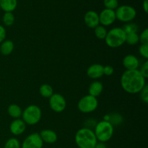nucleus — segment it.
<instances>
[{
    "label": "nucleus",
    "mask_w": 148,
    "mask_h": 148,
    "mask_svg": "<svg viewBox=\"0 0 148 148\" xmlns=\"http://www.w3.org/2000/svg\"><path fill=\"white\" fill-rule=\"evenodd\" d=\"M0 10H1V9H0Z\"/></svg>",
    "instance_id": "nucleus-36"
},
{
    "label": "nucleus",
    "mask_w": 148,
    "mask_h": 148,
    "mask_svg": "<svg viewBox=\"0 0 148 148\" xmlns=\"http://www.w3.org/2000/svg\"><path fill=\"white\" fill-rule=\"evenodd\" d=\"M17 7V0H0V9L4 12H12Z\"/></svg>",
    "instance_id": "nucleus-16"
},
{
    "label": "nucleus",
    "mask_w": 148,
    "mask_h": 148,
    "mask_svg": "<svg viewBox=\"0 0 148 148\" xmlns=\"http://www.w3.org/2000/svg\"><path fill=\"white\" fill-rule=\"evenodd\" d=\"M140 73L143 75L145 79L148 77V61L146 60L141 66V69H139Z\"/></svg>",
    "instance_id": "nucleus-30"
},
{
    "label": "nucleus",
    "mask_w": 148,
    "mask_h": 148,
    "mask_svg": "<svg viewBox=\"0 0 148 148\" xmlns=\"http://www.w3.org/2000/svg\"><path fill=\"white\" fill-rule=\"evenodd\" d=\"M75 140L79 148H95L98 143L94 132L88 127L79 129L75 134Z\"/></svg>",
    "instance_id": "nucleus-2"
},
{
    "label": "nucleus",
    "mask_w": 148,
    "mask_h": 148,
    "mask_svg": "<svg viewBox=\"0 0 148 148\" xmlns=\"http://www.w3.org/2000/svg\"><path fill=\"white\" fill-rule=\"evenodd\" d=\"M42 111L40 107L36 105L28 106L22 113V119L27 125H35L40 121Z\"/></svg>",
    "instance_id": "nucleus-5"
},
{
    "label": "nucleus",
    "mask_w": 148,
    "mask_h": 148,
    "mask_svg": "<svg viewBox=\"0 0 148 148\" xmlns=\"http://www.w3.org/2000/svg\"><path fill=\"white\" fill-rule=\"evenodd\" d=\"M87 75L93 79H99L103 76V66L100 64H94L90 66L87 70Z\"/></svg>",
    "instance_id": "nucleus-14"
},
{
    "label": "nucleus",
    "mask_w": 148,
    "mask_h": 148,
    "mask_svg": "<svg viewBox=\"0 0 148 148\" xmlns=\"http://www.w3.org/2000/svg\"><path fill=\"white\" fill-rule=\"evenodd\" d=\"M104 40L108 47L112 49L119 48L125 43L126 33L122 27H114L108 31Z\"/></svg>",
    "instance_id": "nucleus-4"
},
{
    "label": "nucleus",
    "mask_w": 148,
    "mask_h": 148,
    "mask_svg": "<svg viewBox=\"0 0 148 148\" xmlns=\"http://www.w3.org/2000/svg\"><path fill=\"white\" fill-rule=\"evenodd\" d=\"M95 148H106V145L102 143H97V145H95Z\"/></svg>",
    "instance_id": "nucleus-34"
},
{
    "label": "nucleus",
    "mask_w": 148,
    "mask_h": 148,
    "mask_svg": "<svg viewBox=\"0 0 148 148\" xmlns=\"http://www.w3.org/2000/svg\"><path fill=\"white\" fill-rule=\"evenodd\" d=\"M140 42L142 44H148V29L145 28L139 36Z\"/></svg>",
    "instance_id": "nucleus-28"
},
{
    "label": "nucleus",
    "mask_w": 148,
    "mask_h": 148,
    "mask_svg": "<svg viewBox=\"0 0 148 148\" xmlns=\"http://www.w3.org/2000/svg\"><path fill=\"white\" fill-rule=\"evenodd\" d=\"M143 8L145 12H148V0H143Z\"/></svg>",
    "instance_id": "nucleus-33"
},
{
    "label": "nucleus",
    "mask_w": 148,
    "mask_h": 148,
    "mask_svg": "<svg viewBox=\"0 0 148 148\" xmlns=\"http://www.w3.org/2000/svg\"><path fill=\"white\" fill-rule=\"evenodd\" d=\"M39 92L43 98H50L53 94V90L49 84H43L39 88Z\"/></svg>",
    "instance_id": "nucleus-20"
},
{
    "label": "nucleus",
    "mask_w": 148,
    "mask_h": 148,
    "mask_svg": "<svg viewBox=\"0 0 148 148\" xmlns=\"http://www.w3.org/2000/svg\"><path fill=\"white\" fill-rule=\"evenodd\" d=\"M14 47V43L12 40H4L0 44V52L2 55L7 56V55H10L12 53Z\"/></svg>",
    "instance_id": "nucleus-18"
},
{
    "label": "nucleus",
    "mask_w": 148,
    "mask_h": 148,
    "mask_svg": "<svg viewBox=\"0 0 148 148\" xmlns=\"http://www.w3.org/2000/svg\"><path fill=\"white\" fill-rule=\"evenodd\" d=\"M15 17L12 12H4L2 17V21L4 25L11 26L14 24Z\"/></svg>",
    "instance_id": "nucleus-23"
},
{
    "label": "nucleus",
    "mask_w": 148,
    "mask_h": 148,
    "mask_svg": "<svg viewBox=\"0 0 148 148\" xmlns=\"http://www.w3.org/2000/svg\"><path fill=\"white\" fill-rule=\"evenodd\" d=\"M114 72V69L112 66L111 65H106V66H103V75H106V76H111L113 75Z\"/></svg>",
    "instance_id": "nucleus-31"
},
{
    "label": "nucleus",
    "mask_w": 148,
    "mask_h": 148,
    "mask_svg": "<svg viewBox=\"0 0 148 148\" xmlns=\"http://www.w3.org/2000/svg\"><path fill=\"white\" fill-rule=\"evenodd\" d=\"M98 15L100 24L104 27L111 25L116 20L115 10L105 8L100 12V14H98Z\"/></svg>",
    "instance_id": "nucleus-10"
},
{
    "label": "nucleus",
    "mask_w": 148,
    "mask_h": 148,
    "mask_svg": "<svg viewBox=\"0 0 148 148\" xmlns=\"http://www.w3.org/2000/svg\"><path fill=\"white\" fill-rule=\"evenodd\" d=\"M140 42L139 39V35L137 33H131L126 34V41L127 44L130 46H134L137 45Z\"/></svg>",
    "instance_id": "nucleus-21"
},
{
    "label": "nucleus",
    "mask_w": 148,
    "mask_h": 148,
    "mask_svg": "<svg viewBox=\"0 0 148 148\" xmlns=\"http://www.w3.org/2000/svg\"><path fill=\"white\" fill-rule=\"evenodd\" d=\"M0 148H2V147H0Z\"/></svg>",
    "instance_id": "nucleus-35"
},
{
    "label": "nucleus",
    "mask_w": 148,
    "mask_h": 148,
    "mask_svg": "<svg viewBox=\"0 0 148 148\" xmlns=\"http://www.w3.org/2000/svg\"><path fill=\"white\" fill-rule=\"evenodd\" d=\"M84 22L89 28L95 29L100 24L98 13L94 10H89L85 14Z\"/></svg>",
    "instance_id": "nucleus-11"
},
{
    "label": "nucleus",
    "mask_w": 148,
    "mask_h": 148,
    "mask_svg": "<svg viewBox=\"0 0 148 148\" xmlns=\"http://www.w3.org/2000/svg\"><path fill=\"white\" fill-rule=\"evenodd\" d=\"M103 4L106 8L112 10H116L119 6L118 0H103Z\"/></svg>",
    "instance_id": "nucleus-26"
},
{
    "label": "nucleus",
    "mask_w": 148,
    "mask_h": 148,
    "mask_svg": "<svg viewBox=\"0 0 148 148\" xmlns=\"http://www.w3.org/2000/svg\"></svg>",
    "instance_id": "nucleus-37"
},
{
    "label": "nucleus",
    "mask_w": 148,
    "mask_h": 148,
    "mask_svg": "<svg viewBox=\"0 0 148 148\" xmlns=\"http://www.w3.org/2000/svg\"><path fill=\"white\" fill-rule=\"evenodd\" d=\"M49 106L52 111L56 113H61L66 107V101L64 97L59 93H53L49 98Z\"/></svg>",
    "instance_id": "nucleus-8"
},
{
    "label": "nucleus",
    "mask_w": 148,
    "mask_h": 148,
    "mask_svg": "<svg viewBox=\"0 0 148 148\" xmlns=\"http://www.w3.org/2000/svg\"><path fill=\"white\" fill-rule=\"evenodd\" d=\"M121 85L127 93L137 94L146 85V79L139 69L126 70L121 77Z\"/></svg>",
    "instance_id": "nucleus-1"
},
{
    "label": "nucleus",
    "mask_w": 148,
    "mask_h": 148,
    "mask_svg": "<svg viewBox=\"0 0 148 148\" xmlns=\"http://www.w3.org/2000/svg\"><path fill=\"white\" fill-rule=\"evenodd\" d=\"M140 96L143 101H144L145 103H148V86L147 85L144 87L143 90L140 92Z\"/></svg>",
    "instance_id": "nucleus-29"
},
{
    "label": "nucleus",
    "mask_w": 148,
    "mask_h": 148,
    "mask_svg": "<svg viewBox=\"0 0 148 148\" xmlns=\"http://www.w3.org/2000/svg\"><path fill=\"white\" fill-rule=\"evenodd\" d=\"M6 35H7V32H6L5 28L4 26L0 25V44L5 40Z\"/></svg>",
    "instance_id": "nucleus-32"
},
{
    "label": "nucleus",
    "mask_w": 148,
    "mask_h": 148,
    "mask_svg": "<svg viewBox=\"0 0 148 148\" xmlns=\"http://www.w3.org/2000/svg\"><path fill=\"white\" fill-rule=\"evenodd\" d=\"M114 131V129L113 124L110 121L103 120L97 123L93 132L97 140L100 143H105L112 138Z\"/></svg>",
    "instance_id": "nucleus-3"
},
{
    "label": "nucleus",
    "mask_w": 148,
    "mask_h": 148,
    "mask_svg": "<svg viewBox=\"0 0 148 148\" xmlns=\"http://www.w3.org/2000/svg\"><path fill=\"white\" fill-rule=\"evenodd\" d=\"M94 32H95V36H96L97 38L100 40H104L108 33L106 28L104 26L100 25L94 29Z\"/></svg>",
    "instance_id": "nucleus-22"
},
{
    "label": "nucleus",
    "mask_w": 148,
    "mask_h": 148,
    "mask_svg": "<svg viewBox=\"0 0 148 148\" xmlns=\"http://www.w3.org/2000/svg\"><path fill=\"white\" fill-rule=\"evenodd\" d=\"M122 64L127 70H134L138 69L140 66V61L134 55L128 54L124 57Z\"/></svg>",
    "instance_id": "nucleus-13"
},
{
    "label": "nucleus",
    "mask_w": 148,
    "mask_h": 148,
    "mask_svg": "<svg viewBox=\"0 0 148 148\" xmlns=\"http://www.w3.org/2000/svg\"><path fill=\"white\" fill-rule=\"evenodd\" d=\"M115 13L117 20L126 23H131L137 16V11L134 7L127 4L119 6Z\"/></svg>",
    "instance_id": "nucleus-6"
},
{
    "label": "nucleus",
    "mask_w": 148,
    "mask_h": 148,
    "mask_svg": "<svg viewBox=\"0 0 148 148\" xmlns=\"http://www.w3.org/2000/svg\"><path fill=\"white\" fill-rule=\"evenodd\" d=\"M4 148H21V145L17 138L12 137L6 142Z\"/></svg>",
    "instance_id": "nucleus-24"
},
{
    "label": "nucleus",
    "mask_w": 148,
    "mask_h": 148,
    "mask_svg": "<svg viewBox=\"0 0 148 148\" xmlns=\"http://www.w3.org/2000/svg\"><path fill=\"white\" fill-rule=\"evenodd\" d=\"M139 53L140 56L147 60L148 59V44H141L139 47Z\"/></svg>",
    "instance_id": "nucleus-27"
},
{
    "label": "nucleus",
    "mask_w": 148,
    "mask_h": 148,
    "mask_svg": "<svg viewBox=\"0 0 148 148\" xmlns=\"http://www.w3.org/2000/svg\"><path fill=\"white\" fill-rule=\"evenodd\" d=\"M40 138L43 140V143L47 144H53L57 141V134L54 131L51 130H44L40 132Z\"/></svg>",
    "instance_id": "nucleus-15"
},
{
    "label": "nucleus",
    "mask_w": 148,
    "mask_h": 148,
    "mask_svg": "<svg viewBox=\"0 0 148 148\" xmlns=\"http://www.w3.org/2000/svg\"><path fill=\"white\" fill-rule=\"evenodd\" d=\"M122 29L125 32L126 34H128V33H137V25L133 23H128L124 25Z\"/></svg>",
    "instance_id": "nucleus-25"
},
{
    "label": "nucleus",
    "mask_w": 148,
    "mask_h": 148,
    "mask_svg": "<svg viewBox=\"0 0 148 148\" xmlns=\"http://www.w3.org/2000/svg\"><path fill=\"white\" fill-rule=\"evenodd\" d=\"M98 106L97 98L90 95H87L80 98L77 103V108L80 112L84 114H89L95 111Z\"/></svg>",
    "instance_id": "nucleus-7"
},
{
    "label": "nucleus",
    "mask_w": 148,
    "mask_h": 148,
    "mask_svg": "<svg viewBox=\"0 0 148 148\" xmlns=\"http://www.w3.org/2000/svg\"><path fill=\"white\" fill-rule=\"evenodd\" d=\"M7 113L10 116L16 119H20L22 116L23 111L17 104H11L7 108Z\"/></svg>",
    "instance_id": "nucleus-19"
},
{
    "label": "nucleus",
    "mask_w": 148,
    "mask_h": 148,
    "mask_svg": "<svg viewBox=\"0 0 148 148\" xmlns=\"http://www.w3.org/2000/svg\"><path fill=\"white\" fill-rule=\"evenodd\" d=\"M43 142L38 133L35 132L29 134L21 145V148H42Z\"/></svg>",
    "instance_id": "nucleus-9"
},
{
    "label": "nucleus",
    "mask_w": 148,
    "mask_h": 148,
    "mask_svg": "<svg viewBox=\"0 0 148 148\" xmlns=\"http://www.w3.org/2000/svg\"><path fill=\"white\" fill-rule=\"evenodd\" d=\"M103 89V86L101 82L94 81L90 85L89 88H88V92H89V95L97 98L102 93Z\"/></svg>",
    "instance_id": "nucleus-17"
},
{
    "label": "nucleus",
    "mask_w": 148,
    "mask_h": 148,
    "mask_svg": "<svg viewBox=\"0 0 148 148\" xmlns=\"http://www.w3.org/2000/svg\"><path fill=\"white\" fill-rule=\"evenodd\" d=\"M27 124L21 119H16L12 121L10 126V131L13 135L19 136L24 133Z\"/></svg>",
    "instance_id": "nucleus-12"
}]
</instances>
